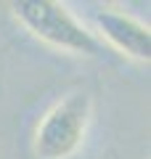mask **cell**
Segmentation results:
<instances>
[{
    "instance_id": "cell-1",
    "label": "cell",
    "mask_w": 151,
    "mask_h": 159,
    "mask_svg": "<svg viewBox=\"0 0 151 159\" xmlns=\"http://www.w3.org/2000/svg\"><path fill=\"white\" fill-rule=\"evenodd\" d=\"M11 13L32 37L43 40L45 45L72 56L95 58L103 53V43L88 29L64 3L56 0H21L11 3Z\"/></svg>"
},
{
    "instance_id": "cell-2",
    "label": "cell",
    "mask_w": 151,
    "mask_h": 159,
    "mask_svg": "<svg viewBox=\"0 0 151 159\" xmlns=\"http://www.w3.org/2000/svg\"><path fill=\"white\" fill-rule=\"evenodd\" d=\"M93 119V101L88 93L74 90L58 98L40 117L32 135V151L37 159H72L88 138Z\"/></svg>"
},
{
    "instance_id": "cell-3",
    "label": "cell",
    "mask_w": 151,
    "mask_h": 159,
    "mask_svg": "<svg viewBox=\"0 0 151 159\" xmlns=\"http://www.w3.org/2000/svg\"><path fill=\"white\" fill-rule=\"evenodd\" d=\"M93 34L98 40H106L114 51L133 58L138 64L151 61V29L146 21L135 19L133 13H125L119 8L101 6L93 11Z\"/></svg>"
}]
</instances>
